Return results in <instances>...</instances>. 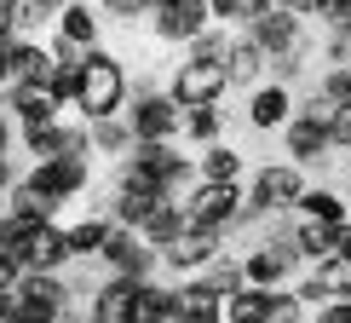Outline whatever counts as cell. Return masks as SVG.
I'll list each match as a JSON object with an SVG mask.
<instances>
[{"mask_svg": "<svg viewBox=\"0 0 351 323\" xmlns=\"http://www.w3.org/2000/svg\"><path fill=\"white\" fill-rule=\"evenodd\" d=\"M133 323H179V289L144 277V283H138V318Z\"/></svg>", "mask_w": 351, "mask_h": 323, "instance_id": "obj_22", "label": "cell"}, {"mask_svg": "<svg viewBox=\"0 0 351 323\" xmlns=\"http://www.w3.org/2000/svg\"><path fill=\"white\" fill-rule=\"evenodd\" d=\"M334 254L351 260V219H340V237H334Z\"/></svg>", "mask_w": 351, "mask_h": 323, "instance_id": "obj_43", "label": "cell"}, {"mask_svg": "<svg viewBox=\"0 0 351 323\" xmlns=\"http://www.w3.org/2000/svg\"><path fill=\"white\" fill-rule=\"evenodd\" d=\"M86 127H93V151H104V156L133 151V122H121V115H98V122H86Z\"/></svg>", "mask_w": 351, "mask_h": 323, "instance_id": "obj_29", "label": "cell"}, {"mask_svg": "<svg viewBox=\"0 0 351 323\" xmlns=\"http://www.w3.org/2000/svg\"><path fill=\"white\" fill-rule=\"evenodd\" d=\"M12 144V122H6V110H0V151Z\"/></svg>", "mask_w": 351, "mask_h": 323, "instance_id": "obj_45", "label": "cell"}, {"mask_svg": "<svg viewBox=\"0 0 351 323\" xmlns=\"http://www.w3.org/2000/svg\"><path fill=\"white\" fill-rule=\"evenodd\" d=\"M173 197V190H162V185H144V179H121L115 185V197H110V219L115 225H144V219H150L156 208H162V202Z\"/></svg>", "mask_w": 351, "mask_h": 323, "instance_id": "obj_14", "label": "cell"}, {"mask_svg": "<svg viewBox=\"0 0 351 323\" xmlns=\"http://www.w3.org/2000/svg\"><path fill=\"white\" fill-rule=\"evenodd\" d=\"M93 6H98V12H110V18H144L156 0H93Z\"/></svg>", "mask_w": 351, "mask_h": 323, "instance_id": "obj_36", "label": "cell"}, {"mask_svg": "<svg viewBox=\"0 0 351 323\" xmlns=\"http://www.w3.org/2000/svg\"><path fill=\"white\" fill-rule=\"evenodd\" d=\"M6 208H12V214H23V219H52L58 208H64V202H58V197H47V190H40V185L18 179V185L6 190Z\"/></svg>", "mask_w": 351, "mask_h": 323, "instance_id": "obj_26", "label": "cell"}, {"mask_svg": "<svg viewBox=\"0 0 351 323\" xmlns=\"http://www.w3.org/2000/svg\"><path fill=\"white\" fill-rule=\"evenodd\" d=\"M317 18L328 23V35H351V0H323Z\"/></svg>", "mask_w": 351, "mask_h": 323, "instance_id": "obj_35", "label": "cell"}, {"mask_svg": "<svg viewBox=\"0 0 351 323\" xmlns=\"http://www.w3.org/2000/svg\"><path fill=\"white\" fill-rule=\"evenodd\" d=\"M225 69H230V87H259V76L271 69V52L259 47L254 35H242V41H230V58H225Z\"/></svg>", "mask_w": 351, "mask_h": 323, "instance_id": "obj_21", "label": "cell"}, {"mask_svg": "<svg viewBox=\"0 0 351 323\" xmlns=\"http://www.w3.org/2000/svg\"><path fill=\"white\" fill-rule=\"evenodd\" d=\"M98 260H104L110 271H121V277H150V271H156V260H162V248L144 237V231H133V225H115Z\"/></svg>", "mask_w": 351, "mask_h": 323, "instance_id": "obj_11", "label": "cell"}, {"mask_svg": "<svg viewBox=\"0 0 351 323\" xmlns=\"http://www.w3.org/2000/svg\"><path fill=\"white\" fill-rule=\"evenodd\" d=\"M317 93H328L334 104H346V98H351V64H328V76H323Z\"/></svg>", "mask_w": 351, "mask_h": 323, "instance_id": "obj_34", "label": "cell"}, {"mask_svg": "<svg viewBox=\"0 0 351 323\" xmlns=\"http://www.w3.org/2000/svg\"><path fill=\"white\" fill-rule=\"evenodd\" d=\"M138 283H144V277L110 271V283L93 295V323H133L138 318Z\"/></svg>", "mask_w": 351, "mask_h": 323, "instance_id": "obj_17", "label": "cell"}, {"mask_svg": "<svg viewBox=\"0 0 351 323\" xmlns=\"http://www.w3.org/2000/svg\"><path fill=\"white\" fill-rule=\"evenodd\" d=\"M6 115H18V127H29V122H52V115H64V104H58L52 81H12L6 87Z\"/></svg>", "mask_w": 351, "mask_h": 323, "instance_id": "obj_15", "label": "cell"}, {"mask_svg": "<svg viewBox=\"0 0 351 323\" xmlns=\"http://www.w3.org/2000/svg\"><path fill=\"white\" fill-rule=\"evenodd\" d=\"M213 6V23H242V0H208Z\"/></svg>", "mask_w": 351, "mask_h": 323, "instance_id": "obj_39", "label": "cell"}, {"mask_svg": "<svg viewBox=\"0 0 351 323\" xmlns=\"http://www.w3.org/2000/svg\"><path fill=\"white\" fill-rule=\"evenodd\" d=\"M52 69H58L52 47H40L29 35H12V81H52Z\"/></svg>", "mask_w": 351, "mask_h": 323, "instance_id": "obj_20", "label": "cell"}, {"mask_svg": "<svg viewBox=\"0 0 351 323\" xmlns=\"http://www.w3.org/2000/svg\"><path fill=\"white\" fill-rule=\"evenodd\" d=\"M282 6H294L300 18H317V12H323V0H282Z\"/></svg>", "mask_w": 351, "mask_h": 323, "instance_id": "obj_44", "label": "cell"}, {"mask_svg": "<svg viewBox=\"0 0 351 323\" xmlns=\"http://www.w3.org/2000/svg\"><path fill=\"white\" fill-rule=\"evenodd\" d=\"M346 144H351V98L334 110V151H346Z\"/></svg>", "mask_w": 351, "mask_h": 323, "instance_id": "obj_38", "label": "cell"}, {"mask_svg": "<svg viewBox=\"0 0 351 323\" xmlns=\"http://www.w3.org/2000/svg\"><path fill=\"white\" fill-rule=\"evenodd\" d=\"M247 35H254L271 58L305 47V35H300V12H294V6H271V12H259V18H247Z\"/></svg>", "mask_w": 351, "mask_h": 323, "instance_id": "obj_13", "label": "cell"}, {"mask_svg": "<svg viewBox=\"0 0 351 323\" xmlns=\"http://www.w3.org/2000/svg\"><path fill=\"white\" fill-rule=\"evenodd\" d=\"M271 6H282V0H242V23L259 18V12H271Z\"/></svg>", "mask_w": 351, "mask_h": 323, "instance_id": "obj_42", "label": "cell"}, {"mask_svg": "<svg viewBox=\"0 0 351 323\" xmlns=\"http://www.w3.org/2000/svg\"><path fill=\"white\" fill-rule=\"evenodd\" d=\"M150 18H156V41L190 47L202 29H213V6H208V0H156Z\"/></svg>", "mask_w": 351, "mask_h": 323, "instance_id": "obj_8", "label": "cell"}, {"mask_svg": "<svg viewBox=\"0 0 351 323\" xmlns=\"http://www.w3.org/2000/svg\"><path fill=\"white\" fill-rule=\"evenodd\" d=\"M219 254H225V231H219V225H196V219H190L179 237L162 248V266H173V271H202V266L219 260Z\"/></svg>", "mask_w": 351, "mask_h": 323, "instance_id": "obj_10", "label": "cell"}, {"mask_svg": "<svg viewBox=\"0 0 351 323\" xmlns=\"http://www.w3.org/2000/svg\"><path fill=\"white\" fill-rule=\"evenodd\" d=\"M334 237H340V225H328V219H311V214H300V225H294V243H300V254H305V260H323V254H334Z\"/></svg>", "mask_w": 351, "mask_h": 323, "instance_id": "obj_27", "label": "cell"}, {"mask_svg": "<svg viewBox=\"0 0 351 323\" xmlns=\"http://www.w3.org/2000/svg\"><path fill=\"white\" fill-rule=\"evenodd\" d=\"M288 115H294L288 81H259L254 98H247V127H254V133H276V127H288Z\"/></svg>", "mask_w": 351, "mask_h": 323, "instance_id": "obj_16", "label": "cell"}, {"mask_svg": "<svg viewBox=\"0 0 351 323\" xmlns=\"http://www.w3.org/2000/svg\"><path fill=\"white\" fill-rule=\"evenodd\" d=\"M173 98L190 110V104H219V98L230 93V69L219 64V58H184L179 69H173Z\"/></svg>", "mask_w": 351, "mask_h": 323, "instance_id": "obj_5", "label": "cell"}, {"mask_svg": "<svg viewBox=\"0 0 351 323\" xmlns=\"http://www.w3.org/2000/svg\"><path fill=\"white\" fill-rule=\"evenodd\" d=\"M69 312V283L58 271H23L18 277V323H58Z\"/></svg>", "mask_w": 351, "mask_h": 323, "instance_id": "obj_4", "label": "cell"}, {"mask_svg": "<svg viewBox=\"0 0 351 323\" xmlns=\"http://www.w3.org/2000/svg\"><path fill=\"white\" fill-rule=\"evenodd\" d=\"M121 179H144V185L173 190V185L190 179V162H184V151L173 139H133V151L121 162Z\"/></svg>", "mask_w": 351, "mask_h": 323, "instance_id": "obj_3", "label": "cell"}, {"mask_svg": "<svg viewBox=\"0 0 351 323\" xmlns=\"http://www.w3.org/2000/svg\"><path fill=\"white\" fill-rule=\"evenodd\" d=\"M69 0H12V18H18V35H35L40 23H58Z\"/></svg>", "mask_w": 351, "mask_h": 323, "instance_id": "obj_32", "label": "cell"}, {"mask_svg": "<svg viewBox=\"0 0 351 323\" xmlns=\"http://www.w3.org/2000/svg\"><path fill=\"white\" fill-rule=\"evenodd\" d=\"M18 35V18H12V0H0V41Z\"/></svg>", "mask_w": 351, "mask_h": 323, "instance_id": "obj_41", "label": "cell"}, {"mask_svg": "<svg viewBox=\"0 0 351 323\" xmlns=\"http://www.w3.org/2000/svg\"><path fill=\"white\" fill-rule=\"evenodd\" d=\"M18 277H23L18 248H0V289H18Z\"/></svg>", "mask_w": 351, "mask_h": 323, "instance_id": "obj_37", "label": "cell"}, {"mask_svg": "<svg viewBox=\"0 0 351 323\" xmlns=\"http://www.w3.org/2000/svg\"><path fill=\"white\" fill-rule=\"evenodd\" d=\"M282 144H288V162H300V168H305V162H323L328 151H334V133H328V127L323 122H311V115H288V127H282Z\"/></svg>", "mask_w": 351, "mask_h": 323, "instance_id": "obj_18", "label": "cell"}, {"mask_svg": "<svg viewBox=\"0 0 351 323\" xmlns=\"http://www.w3.org/2000/svg\"><path fill=\"white\" fill-rule=\"evenodd\" d=\"M23 271H64L69 260H75V248H69V225H58V219H35L29 225V237L18 248Z\"/></svg>", "mask_w": 351, "mask_h": 323, "instance_id": "obj_9", "label": "cell"}, {"mask_svg": "<svg viewBox=\"0 0 351 323\" xmlns=\"http://www.w3.org/2000/svg\"><path fill=\"white\" fill-rule=\"evenodd\" d=\"M23 179L40 185V190H47V197H58V202H69V197H81V190H86V179H93V162H86V156H47V162H35Z\"/></svg>", "mask_w": 351, "mask_h": 323, "instance_id": "obj_12", "label": "cell"}, {"mask_svg": "<svg viewBox=\"0 0 351 323\" xmlns=\"http://www.w3.org/2000/svg\"><path fill=\"white\" fill-rule=\"evenodd\" d=\"M179 323H225V295L202 271H190V283H179Z\"/></svg>", "mask_w": 351, "mask_h": 323, "instance_id": "obj_19", "label": "cell"}, {"mask_svg": "<svg viewBox=\"0 0 351 323\" xmlns=\"http://www.w3.org/2000/svg\"><path fill=\"white\" fill-rule=\"evenodd\" d=\"M127 104V64L104 47H86L81 52V98L75 110L86 115V122H98V115H121Z\"/></svg>", "mask_w": 351, "mask_h": 323, "instance_id": "obj_1", "label": "cell"}, {"mask_svg": "<svg viewBox=\"0 0 351 323\" xmlns=\"http://www.w3.org/2000/svg\"><path fill=\"white\" fill-rule=\"evenodd\" d=\"M58 35L75 41V47H98V6L93 0H69V6L58 12Z\"/></svg>", "mask_w": 351, "mask_h": 323, "instance_id": "obj_23", "label": "cell"}, {"mask_svg": "<svg viewBox=\"0 0 351 323\" xmlns=\"http://www.w3.org/2000/svg\"><path fill=\"white\" fill-rule=\"evenodd\" d=\"M202 179H242V156L230 151L225 139H213V144H202Z\"/></svg>", "mask_w": 351, "mask_h": 323, "instance_id": "obj_30", "label": "cell"}, {"mask_svg": "<svg viewBox=\"0 0 351 323\" xmlns=\"http://www.w3.org/2000/svg\"><path fill=\"white\" fill-rule=\"evenodd\" d=\"M52 93H58V104H75L81 98V64H58L52 69Z\"/></svg>", "mask_w": 351, "mask_h": 323, "instance_id": "obj_33", "label": "cell"}, {"mask_svg": "<svg viewBox=\"0 0 351 323\" xmlns=\"http://www.w3.org/2000/svg\"><path fill=\"white\" fill-rule=\"evenodd\" d=\"M184 214L196 225H219V231H237V214H242V190L237 179H196L184 197Z\"/></svg>", "mask_w": 351, "mask_h": 323, "instance_id": "obj_6", "label": "cell"}, {"mask_svg": "<svg viewBox=\"0 0 351 323\" xmlns=\"http://www.w3.org/2000/svg\"><path fill=\"white\" fill-rule=\"evenodd\" d=\"M300 162H265V168L254 173V190L242 197V214H237V225H254V219H271L276 208H294L300 202Z\"/></svg>", "mask_w": 351, "mask_h": 323, "instance_id": "obj_2", "label": "cell"}, {"mask_svg": "<svg viewBox=\"0 0 351 323\" xmlns=\"http://www.w3.org/2000/svg\"><path fill=\"white\" fill-rule=\"evenodd\" d=\"M127 122H133V139H179L184 133V104L173 93L144 87L133 98V110H127Z\"/></svg>", "mask_w": 351, "mask_h": 323, "instance_id": "obj_7", "label": "cell"}, {"mask_svg": "<svg viewBox=\"0 0 351 323\" xmlns=\"http://www.w3.org/2000/svg\"><path fill=\"white\" fill-rule=\"evenodd\" d=\"M346 162H351V144H346Z\"/></svg>", "mask_w": 351, "mask_h": 323, "instance_id": "obj_46", "label": "cell"}, {"mask_svg": "<svg viewBox=\"0 0 351 323\" xmlns=\"http://www.w3.org/2000/svg\"><path fill=\"white\" fill-rule=\"evenodd\" d=\"M0 323H18V289H0Z\"/></svg>", "mask_w": 351, "mask_h": 323, "instance_id": "obj_40", "label": "cell"}, {"mask_svg": "<svg viewBox=\"0 0 351 323\" xmlns=\"http://www.w3.org/2000/svg\"><path fill=\"white\" fill-rule=\"evenodd\" d=\"M294 214L328 219V225H340V219H351L346 197H340V190H328V185H305V190H300V202H294Z\"/></svg>", "mask_w": 351, "mask_h": 323, "instance_id": "obj_25", "label": "cell"}, {"mask_svg": "<svg viewBox=\"0 0 351 323\" xmlns=\"http://www.w3.org/2000/svg\"><path fill=\"white\" fill-rule=\"evenodd\" d=\"M219 133H225V110H219V104H190V110H184V139L213 144Z\"/></svg>", "mask_w": 351, "mask_h": 323, "instance_id": "obj_31", "label": "cell"}, {"mask_svg": "<svg viewBox=\"0 0 351 323\" xmlns=\"http://www.w3.org/2000/svg\"><path fill=\"white\" fill-rule=\"evenodd\" d=\"M110 231H115L110 214L75 219V225H69V248H75V260H98V254H104V243H110Z\"/></svg>", "mask_w": 351, "mask_h": 323, "instance_id": "obj_24", "label": "cell"}, {"mask_svg": "<svg viewBox=\"0 0 351 323\" xmlns=\"http://www.w3.org/2000/svg\"><path fill=\"white\" fill-rule=\"evenodd\" d=\"M184 225H190V214H184V202H173V197H167V202H162V208H156L150 219H144V225H138V231H144V237H150L156 248H167V243H173V237H179V231H184Z\"/></svg>", "mask_w": 351, "mask_h": 323, "instance_id": "obj_28", "label": "cell"}]
</instances>
